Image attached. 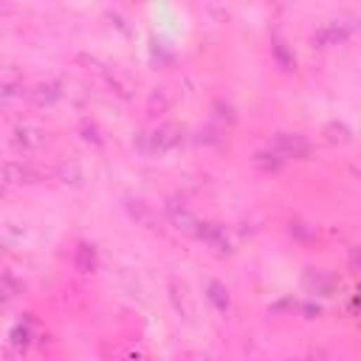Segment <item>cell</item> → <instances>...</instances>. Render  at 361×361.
I'll return each mask as SVG.
<instances>
[{
    "label": "cell",
    "mask_w": 361,
    "mask_h": 361,
    "mask_svg": "<svg viewBox=\"0 0 361 361\" xmlns=\"http://www.w3.org/2000/svg\"><path fill=\"white\" fill-rule=\"evenodd\" d=\"M74 263H77V271H82V274L96 271V249L91 243H79L77 254H74Z\"/></svg>",
    "instance_id": "cell-8"
},
{
    "label": "cell",
    "mask_w": 361,
    "mask_h": 361,
    "mask_svg": "<svg viewBox=\"0 0 361 361\" xmlns=\"http://www.w3.org/2000/svg\"><path fill=\"white\" fill-rule=\"evenodd\" d=\"M271 152H277L282 161L285 158H302V155H308V141L299 133H277L271 141Z\"/></svg>",
    "instance_id": "cell-2"
},
{
    "label": "cell",
    "mask_w": 361,
    "mask_h": 361,
    "mask_svg": "<svg viewBox=\"0 0 361 361\" xmlns=\"http://www.w3.org/2000/svg\"><path fill=\"white\" fill-rule=\"evenodd\" d=\"M254 161H257V166H263V169H280V164H282V158H280L277 152H271V150H268V152H257Z\"/></svg>",
    "instance_id": "cell-15"
},
{
    "label": "cell",
    "mask_w": 361,
    "mask_h": 361,
    "mask_svg": "<svg viewBox=\"0 0 361 361\" xmlns=\"http://www.w3.org/2000/svg\"><path fill=\"white\" fill-rule=\"evenodd\" d=\"M324 136H327V141H330V144H347V141L353 138L350 127H347V124H339V122L327 124V127H324Z\"/></svg>",
    "instance_id": "cell-12"
},
{
    "label": "cell",
    "mask_w": 361,
    "mask_h": 361,
    "mask_svg": "<svg viewBox=\"0 0 361 361\" xmlns=\"http://www.w3.org/2000/svg\"><path fill=\"white\" fill-rule=\"evenodd\" d=\"M18 294H20V282L9 271H0V302H9Z\"/></svg>",
    "instance_id": "cell-11"
},
{
    "label": "cell",
    "mask_w": 361,
    "mask_h": 361,
    "mask_svg": "<svg viewBox=\"0 0 361 361\" xmlns=\"http://www.w3.org/2000/svg\"><path fill=\"white\" fill-rule=\"evenodd\" d=\"M127 212H130V218L138 223V226H144V229H150V232H158L164 223H161V218H158V212L150 206V204H144V201H127Z\"/></svg>",
    "instance_id": "cell-5"
},
{
    "label": "cell",
    "mask_w": 361,
    "mask_h": 361,
    "mask_svg": "<svg viewBox=\"0 0 361 361\" xmlns=\"http://www.w3.org/2000/svg\"><path fill=\"white\" fill-rule=\"evenodd\" d=\"M308 285H310V288H322V294H330V282H327L322 274H316V277L308 274Z\"/></svg>",
    "instance_id": "cell-16"
},
{
    "label": "cell",
    "mask_w": 361,
    "mask_h": 361,
    "mask_svg": "<svg viewBox=\"0 0 361 361\" xmlns=\"http://www.w3.org/2000/svg\"><path fill=\"white\" fill-rule=\"evenodd\" d=\"M166 212H169V218H172V223H175L178 229H184L187 235H198V221H195V218L187 212V206H184V204L169 201Z\"/></svg>",
    "instance_id": "cell-6"
},
{
    "label": "cell",
    "mask_w": 361,
    "mask_h": 361,
    "mask_svg": "<svg viewBox=\"0 0 361 361\" xmlns=\"http://www.w3.org/2000/svg\"><path fill=\"white\" fill-rule=\"evenodd\" d=\"M206 296H209V302H212L218 310H226V308H229V294H226V288H223L221 282H209Z\"/></svg>",
    "instance_id": "cell-13"
},
{
    "label": "cell",
    "mask_w": 361,
    "mask_h": 361,
    "mask_svg": "<svg viewBox=\"0 0 361 361\" xmlns=\"http://www.w3.org/2000/svg\"><path fill=\"white\" fill-rule=\"evenodd\" d=\"M32 99H34L37 105H51V102H57V99H60V85H57V82L37 85V88L32 91Z\"/></svg>",
    "instance_id": "cell-10"
},
{
    "label": "cell",
    "mask_w": 361,
    "mask_h": 361,
    "mask_svg": "<svg viewBox=\"0 0 361 361\" xmlns=\"http://www.w3.org/2000/svg\"><path fill=\"white\" fill-rule=\"evenodd\" d=\"M0 361H15V358L12 355H0Z\"/></svg>",
    "instance_id": "cell-19"
},
{
    "label": "cell",
    "mask_w": 361,
    "mask_h": 361,
    "mask_svg": "<svg viewBox=\"0 0 361 361\" xmlns=\"http://www.w3.org/2000/svg\"><path fill=\"white\" fill-rule=\"evenodd\" d=\"M195 237H201L206 246H212V249H215V251H221V254L232 251L229 232H226L221 223H198V235H195Z\"/></svg>",
    "instance_id": "cell-3"
},
{
    "label": "cell",
    "mask_w": 361,
    "mask_h": 361,
    "mask_svg": "<svg viewBox=\"0 0 361 361\" xmlns=\"http://www.w3.org/2000/svg\"><path fill=\"white\" fill-rule=\"evenodd\" d=\"M105 79H107V85L119 93V96H133V82L124 77V74H119V71H105Z\"/></svg>",
    "instance_id": "cell-9"
},
{
    "label": "cell",
    "mask_w": 361,
    "mask_h": 361,
    "mask_svg": "<svg viewBox=\"0 0 361 361\" xmlns=\"http://www.w3.org/2000/svg\"><path fill=\"white\" fill-rule=\"evenodd\" d=\"M12 336H15V347H26L29 344V330L26 327H15Z\"/></svg>",
    "instance_id": "cell-18"
},
{
    "label": "cell",
    "mask_w": 361,
    "mask_h": 361,
    "mask_svg": "<svg viewBox=\"0 0 361 361\" xmlns=\"http://www.w3.org/2000/svg\"><path fill=\"white\" fill-rule=\"evenodd\" d=\"M172 105V93L166 88H155V93L150 96V113H164Z\"/></svg>",
    "instance_id": "cell-14"
},
{
    "label": "cell",
    "mask_w": 361,
    "mask_h": 361,
    "mask_svg": "<svg viewBox=\"0 0 361 361\" xmlns=\"http://www.w3.org/2000/svg\"><path fill=\"white\" fill-rule=\"evenodd\" d=\"M82 133H85V136H82L85 141H93V144H102V138H99V130H96L93 124H88V122H85V124H82Z\"/></svg>",
    "instance_id": "cell-17"
},
{
    "label": "cell",
    "mask_w": 361,
    "mask_h": 361,
    "mask_svg": "<svg viewBox=\"0 0 361 361\" xmlns=\"http://www.w3.org/2000/svg\"><path fill=\"white\" fill-rule=\"evenodd\" d=\"M175 144H180V130L172 127V124H158V127L144 130L138 136V147L144 152H164V150H169Z\"/></svg>",
    "instance_id": "cell-1"
},
{
    "label": "cell",
    "mask_w": 361,
    "mask_h": 361,
    "mask_svg": "<svg viewBox=\"0 0 361 361\" xmlns=\"http://www.w3.org/2000/svg\"><path fill=\"white\" fill-rule=\"evenodd\" d=\"M43 130H37V127H18L15 130V144L18 147H23V150H37V147H43Z\"/></svg>",
    "instance_id": "cell-7"
},
{
    "label": "cell",
    "mask_w": 361,
    "mask_h": 361,
    "mask_svg": "<svg viewBox=\"0 0 361 361\" xmlns=\"http://www.w3.org/2000/svg\"><path fill=\"white\" fill-rule=\"evenodd\" d=\"M32 180H37L34 169L26 166V164H20V161H6L4 166H0V184L18 187V184H32Z\"/></svg>",
    "instance_id": "cell-4"
}]
</instances>
